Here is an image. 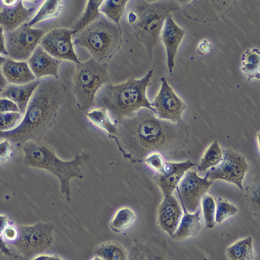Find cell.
<instances>
[{
    "mask_svg": "<svg viewBox=\"0 0 260 260\" xmlns=\"http://www.w3.org/2000/svg\"><path fill=\"white\" fill-rule=\"evenodd\" d=\"M146 108L117 124L113 138L123 155L132 162L145 161L149 156L177 154L189 142V132L183 120L174 123L159 119Z\"/></svg>",
    "mask_w": 260,
    "mask_h": 260,
    "instance_id": "cell-1",
    "label": "cell"
},
{
    "mask_svg": "<svg viewBox=\"0 0 260 260\" xmlns=\"http://www.w3.org/2000/svg\"><path fill=\"white\" fill-rule=\"evenodd\" d=\"M39 80L23 120L15 128L1 132V138L21 145L28 141L40 142L55 123L58 108L66 98L67 86L53 76Z\"/></svg>",
    "mask_w": 260,
    "mask_h": 260,
    "instance_id": "cell-2",
    "label": "cell"
},
{
    "mask_svg": "<svg viewBox=\"0 0 260 260\" xmlns=\"http://www.w3.org/2000/svg\"><path fill=\"white\" fill-rule=\"evenodd\" d=\"M153 72L149 71L141 79H130L119 84H105L96 95L94 108H105L115 124L132 117L143 108L156 114L146 94Z\"/></svg>",
    "mask_w": 260,
    "mask_h": 260,
    "instance_id": "cell-3",
    "label": "cell"
},
{
    "mask_svg": "<svg viewBox=\"0 0 260 260\" xmlns=\"http://www.w3.org/2000/svg\"><path fill=\"white\" fill-rule=\"evenodd\" d=\"M181 9L178 1L165 0L149 3L144 0L133 1L127 15L136 39L144 46L148 56L153 57L154 49L160 41L166 20L171 12Z\"/></svg>",
    "mask_w": 260,
    "mask_h": 260,
    "instance_id": "cell-4",
    "label": "cell"
},
{
    "mask_svg": "<svg viewBox=\"0 0 260 260\" xmlns=\"http://www.w3.org/2000/svg\"><path fill=\"white\" fill-rule=\"evenodd\" d=\"M24 164L28 167L47 170L59 180L61 192L66 194L69 203L71 198L70 181L73 178H83L81 166L87 163L90 155L85 151L77 153L74 160L62 161L56 156L53 149L42 142L28 141L23 145Z\"/></svg>",
    "mask_w": 260,
    "mask_h": 260,
    "instance_id": "cell-5",
    "label": "cell"
},
{
    "mask_svg": "<svg viewBox=\"0 0 260 260\" xmlns=\"http://www.w3.org/2000/svg\"><path fill=\"white\" fill-rule=\"evenodd\" d=\"M123 41L120 24L103 14L73 37V44L87 49L96 61L106 63L120 49Z\"/></svg>",
    "mask_w": 260,
    "mask_h": 260,
    "instance_id": "cell-6",
    "label": "cell"
},
{
    "mask_svg": "<svg viewBox=\"0 0 260 260\" xmlns=\"http://www.w3.org/2000/svg\"><path fill=\"white\" fill-rule=\"evenodd\" d=\"M73 76V92L80 111L89 112L94 107L96 95L105 84L110 83L106 63L92 57L84 62L76 63Z\"/></svg>",
    "mask_w": 260,
    "mask_h": 260,
    "instance_id": "cell-7",
    "label": "cell"
},
{
    "mask_svg": "<svg viewBox=\"0 0 260 260\" xmlns=\"http://www.w3.org/2000/svg\"><path fill=\"white\" fill-rule=\"evenodd\" d=\"M18 231L17 240L12 244L26 257H34L45 252L53 243V225L51 223L20 226Z\"/></svg>",
    "mask_w": 260,
    "mask_h": 260,
    "instance_id": "cell-8",
    "label": "cell"
},
{
    "mask_svg": "<svg viewBox=\"0 0 260 260\" xmlns=\"http://www.w3.org/2000/svg\"><path fill=\"white\" fill-rule=\"evenodd\" d=\"M9 58L18 61L28 60L45 36L44 30L34 29L25 23L10 31H4Z\"/></svg>",
    "mask_w": 260,
    "mask_h": 260,
    "instance_id": "cell-9",
    "label": "cell"
},
{
    "mask_svg": "<svg viewBox=\"0 0 260 260\" xmlns=\"http://www.w3.org/2000/svg\"><path fill=\"white\" fill-rule=\"evenodd\" d=\"M222 160L218 166L212 168L208 171V179L211 181L224 180L243 190L242 183L246 172L249 169L245 157L230 148L222 149Z\"/></svg>",
    "mask_w": 260,
    "mask_h": 260,
    "instance_id": "cell-10",
    "label": "cell"
},
{
    "mask_svg": "<svg viewBox=\"0 0 260 260\" xmlns=\"http://www.w3.org/2000/svg\"><path fill=\"white\" fill-rule=\"evenodd\" d=\"M213 183L208 175L201 178L197 171L188 170L177 187L182 205L190 213L199 209L203 197Z\"/></svg>",
    "mask_w": 260,
    "mask_h": 260,
    "instance_id": "cell-11",
    "label": "cell"
},
{
    "mask_svg": "<svg viewBox=\"0 0 260 260\" xmlns=\"http://www.w3.org/2000/svg\"><path fill=\"white\" fill-rule=\"evenodd\" d=\"M75 35L72 29L55 28L42 38L39 45L56 59L69 60L79 63L81 62L74 51L72 41Z\"/></svg>",
    "mask_w": 260,
    "mask_h": 260,
    "instance_id": "cell-12",
    "label": "cell"
},
{
    "mask_svg": "<svg viewBox=\"0 0 260 260\" xmlns=\"http://www.w3.org/2000/svg\"><path fill=\"white\" fill-rule=\"evenodd\" d=\"M161 89L155 97L151 106L159 119L174 123L182 121V116L186 106L183 101L173 91L166 79L162 77Z\"/></svg>",
    "mask_w": 260,
    "mask_h": 260,
    "instance_id": "cell-13",
    "label": "cell"
},
{
    "mask_svg": "<svg viewBox=\"0 0 260 260\" xmlns=\"http://www.w3.org/2000/svg\"><path fill=\"white\" fill-rule=\"evenodd\" d=\"M195 165L190 160L178 163L165 162L164 172L157 173L154 178L164 197L173 194L185 173Z\"/></svg>",
    "mask_w": 260,
    "mask_h": 260,
    "instance_id": "cell-14",
    "label": "cell"
},
{
    "mask_svg": "<svg viewBox=\"0 0 260 260\" xmlns=\"http://www.w3.org/2000/svg\"><path fill=\"white\" fill-rule=\"evenodd\" d=\"M185 34L186 31L175 22L171 15H169L161 33L160 40L166 47L170 75H172L178 48Z\"/></svg>",
    "mask_w": 260,
    "mask_h": 260,
    "instance_id": "cell-15",
    "label": "cell"
},
{
    "mask_svg": "<svg viewBox=\"0 0 260 260\" xmlns=\"http://www.w3.org/2000/svg\"><path fill=\"white\" fill-rule=\"evenodd\" d=\"M157 214L159 226L171 237L177 231L183 215L174 194L164 197Z\"/></svg>",
    "mask_w": 260,
    "mask_h": 260,
    "instance_id": "cell-16",
    "label": "cell"
},
{
    "mask_svg": "<svg viewBox=\"0 0 260 260\" xmlns=\"http://www.w3.org/2000/svg\"><path fill=\"white\" fill-rule=\"evenodd\" d=\"M60 60L56 59L39 45L27 60L37 80L47 76L57 77Z\"/></svg>",
    "mask_w": 260,
    "mask_h": 260,
    "instance_id": "cell-17",
    "label": "cell"
},
{
    "mask_svg": "<svg viewBox=\"0 0 260 260\" xmlns=\"http://www.w3.org/2000/svg\"><path fill=\"white\" fill-rule=\"evenodd\" d=\"M36 9H27L23 2L19 0L12 6H7L1 3L0 25L5 31H13L25 24Z\"/></svg>",
    "mask_w": 260,
    "mask_h": 260,
    "instance_id": "cell-18",
    "label": "cell"
},
{
    "mask_svg": "<svg viewBox=\"0 0 260 260\" xmlns=\"http://www.w3.org/2000/svg\"><path fill=\"white\" fill-rule=\"evenodd\" d=\"M1 73L10 84L21 85L37 80L26 61L1 57Z\"/></svg>",
    "mask_w": 260,
    "mask_h": 260,
    "instance_id": "cell-19",
    "label": "cell"
},
{
    "mask_svg": "<svg viewBox=\"0 0 260 260\" xmlns=\"http://www.w3.org/2000/svg\"><path fill=\"white\" fill-rule=\"evenodd\" d=\"M39 83V80L21 85L9 84L0 93L1 99H7L15 103L21 114H25L27 105Z\"/></svg>",
    "mask_w": 260,
    "mask_h": 260,
    "instance_id": "cell-20",
    "label": "cell"
},
{
    "mask_svg": "<svg viewBox=\"0 0 260 260\" xmlns=\"http://www.w3.org/2000/svg\"><path fill=\"white\" fill-rule=\"evenodd\" d=\"M182 206L183 215L181 221L175 234L171 237L172 239L177 241H182L188 237L197 236L202 229L200 222L201 210L199 209L194 213H190Z\"/></svg>",
    "mask_w": 260,
    "mask_h": 260,
    "instance_id": "cell-21",
    "label": "cell"
},
{
    "mask_svg": "<svg viewBox=\"0 0 260 260\" xmlns=\"http://www.w3.org/2000/svg\"><path fill=\"white\" fill-rule=\"evenodd\" d=\"M103 2V0L88 1L87 5L82 15L71 28L76 34L87 27L101 15L100 8Z\"/></svg>",
    "mask_w": 260,
    "mask_h": 260,
    "instance_id": "cell-22",
    "label": "cell"
},
{
    "mask_svg": "<svg viewBox=\"0 0 260 260\" xmlns=\"http://www.w3.org/2000/svg\"><path fill=\"white\" fill-rule=\"evenodd\" d=\"M242 70L248 81L260 79V51L258 49L248 50L243 54Z\"/></svg>",
    "mask_w": 260,
    "mask_h": 260,
    "instance_id": "cell-23",
    "label": "cell"
},
{
    "mask_svg": "<svg viewBox=\"0 0 260 260\" xmlns=\"http://www.w3.org/2000/svg\"><path fill=\"white\" fill-rule=\"evenodd\" d=\"M251 237L238 241L228 248L226 254L230 260H253L254 252Z\"/></svg>",
    "mask_w": 260,
    "mask_h": 260,
    "instance_id": "cell-24",
    "label": "cell"
},
{
    "mask_svg": "<svg viewBox=\"0 0 260 260\" xmlns=\"http://www.w3.org/2000/svg\"><path fill=\"white\" fill-rule=\"evenodd\" d=\"M96 256L104 260H127L128 253L119 243L107 242L99 245L95 249Z\"/></svg>",
    "mask_w": 260,
    "mask_h": 260,
    "instance_id": "cell-25",
    "label": "cell"
},
{
    "mask_svg": "<svg viewBox=\"0 0 260 260\" xmlns=\"http://www.w3.org/2000/svg\"><path fill=\"white\" fill-rule=\"evenodd\" d=\"M223 157V150L218 141H214L205 151L199 164V170L201 172H204L210 168L218 166L221 162Z\"/></svg>",
    "mask_w": 260,
    "mask_h": 260,
    "instance_id": "cell-26",
    "label": "cell"
},
{
    "mask_svg": "<svg viewBox=\"0 0 260 260\" xmlns=\"http://www.w3.org/2000/svg\"><path fill=\"white\" fill-rule=\"evenodd\" d=\"M86 116L96 125L106 130L113 139L117 134V125L113 123L105 108H98L86 113Z\"/></svg>",
    "mask_w": 260,
    "mask_h": 260,
    "instance_id": "cell-27",
    "label": "cell"
},
{
    "mask_svg": "<svg viewBox=\"0 0 260 260\" xmlns=\"http://www.w3.org/2000/svg\"><path fill=\"white\" fill-rule=\"evenodd\" d=\"M127 0H106L100 8V12L117 24L123 16Z\"/></svg>",
    "mask_w": 260,
    "mask_h": 260,
    "instance_id": "cell-28",
    "label": "cell"
},
{
    "mask_svg": "<svg viewBox=\"0 0 260 260\" xmlns=\"http://www.w3.org/2000/svg\"><path fill=\"white\" fill-rule=\"evenodd\" d=\"M245 199L249 209L260 216V177L254 178L246 187Z\"/></svg>",
    "mask_w": 260,
    "mask_h": 260,
    "instance_id": "cell-29",
    "label": "cell"
},
{
    "mask_svg": "<svg viewBox=\"0 0 260 260\" xmlns=\"http://www.w3.org/2000/svg\"><path fill=\"white\" fill-rule=\"evenodd\" d=\"M62 4V1L60 0H48L42 6L35 17L27 23V25L31 27L39 21L58 16L61 9Z\"/></svg>",
    "mask_w": 260,
    "mask_h": 260,
    "instance_id": "cell-30",
    "label": "cell"
},
{
    "mask_svg": "<svg viewBox=\"0 0 260 260\" xmlns=\"http://www.w3.org/2000/svg\"><path fill=\"white\" fill-rule=\"evenodd\" d=\"M127 260H164L157 252L147 246L137 244L130 248Z\"/></svg>",
    "mask_w": 260,
    "mask_h": 260,
    "instance_id": "cell-31",
    "label": "cell"
},
{
    "mask_svg": "<svg viewBox=\"0 0 260 260\" xmlns=\"http://www.w3.org/2000/svg\"><path fill=\"white\" fill-rule=\"evenodd\" d=\"M135 220V215L132 210L124 208L116 214L111 224V229L115 232L120 233L131 226Z\"/></svg>",
    "mask_w": 260,
    "mask_h": 260,
    "instance_id": "cell-32",
    "label": "cell"
},
{
    "mask_svg": "<svg viewBox=\"0 0 260 260\" xmlns=\"http://www.w3.org/2000/svg\"><path fill=\"white\" fill-rule=\"evenodd\" d=\"M215 223L221 224L227 218L235 215L237 212V208L232 204L221 198L215 199Z\"/></svg>",
    "mask_w": 260,
    "mask_h": 260,
    "instance_id": "cell-33",
    "label": "cell"
},
{
    "mask_svg": "<svg viewBox=\"0 0 260 260\" xmlns=\"http://www.w3.org/2000/svg\"><path fill=\"white\" fill-rule=\"evenodd\" d=\"M204 218L207 229H212L215 224L216 206L213 198L205 194L202 200Z\"/></svg>",
    "mask_w": 260,
    "mask_h": 260,
    "instance_id": "cell-34",
    "label": "cell"
},
{
    "mask_svg": "<svg viewBox=\"0 0 260 260\" xmlns=\"http://www.w3.org/2000/svg\"><path fill=\"white\" fill-rule=\"evenodd\" d=\"M20 113L17 112L0 114V129L1 132H8L14 127L20 117Z\"/></svg>",
    "mask_w": 260,
    "mask_h": 260,
    "instance_id": "cell-35",
    "label": "cell"
},
{
    "mask_svg": "<svg viewBox=\"0 0 260 260\" xmlns=\"http://www.w3.org/2000/svg\"><path fill=\"white\" fill-rule=\"evenodd\" d=\"M145 161L157 173L164 172L165 162L161 155L158 154L151 155L147 157Z\"/></svg>",
    "mask_w": 260,
    "mask_h": 260,
    "instance_id": "cell-36",
    "label": "cell"
},
{
    "mask_svg": "<svg viewBox=\"0 0 260 260\" xmlns=\"http://www.w3.org/2000/svg\"><path fill=\"white\" fill-rule=\"evenodd\" d=\"M0 112H1V113H20L17 105L14 102L7 99H0Z\"/></svg>",
    "mask_w": 260,
    "mask_h": 260,
    "instance_id": "cell-37",
    "label": "cell"
},
{
    "mask_svg": "<svg viewBox=\"0 0 260 260\" xmlns=\"http://www.w3.org/2000/svg\"><path fill=\"white\" fill-rule=\"evenodd\" d=\"M0 150H1V153H0V156H1V160H6L10 155L11 146L8 140H5L0 144Z\"/></svg>",
    "mask_w": 260,
    "mask_h": 260,
    "instance_id": "cell-38",
    "label": "cell"
},
{
    "mask_svg": "<svg viewBox=\"0 0 260 260\" xmlns=\"http://www.w3.org/2000/svg\"><path fill=\"white\" fill-rule=\"evenodd\" d=\"M4 235L6 240L13 242L17 240L18 231L14 226H9L5 229Z\"/></svg>",
    "mask_w": 260,
    "mask_h": 260,
    "instance_id": "cell-39",
    "label": "cell"
},
{
    "mask_svg": "<svg viewBox=\"0 0 260 260\" xmlns=\"http://www.w3.org/2000/svg\"><path fill=\"white\" fill-rule=\"evenodd\" d=\"M0 52L1 54L8 56V52L6 48V41L4 35V30L2 27H0Z\"/></svg>",
    "mask_w": 260,
    "mask_h": 260,
    "instance_id": "cell-40",
    "label": "cell"
},
{
    "mask_svg": "<svg viewBox=\"0 0 260 260\" xmlns=\"http://www.w3.org/2000/svg\"><path fill=\"white\" fill-rule=\"evenodd\" d=\"M9 84L3 75L2 73L0 74V85H1L0 86V89H1V92L4 91Z\"/></svg>",
    "mask_w": 260,
    "mask_h": 260,
    "instance_id": "cell-41",
    "label": "cell"
},
{
    "mask_svg": "<svg viewBox=\"0 0 260 260\" xmlns=\"http://www.w3.org/2000/svg\"><path fill=\"white\" fill-rule=\"evenodd\" d=\"M33 260H62L59 257L54 256H47V255H42L39 256Z\"/></svg>",
    "mask_w": 260,
    "mask_h": 260,
    "instance_id": "cell-42",
    "label": "cell"
},
{
    "mask_svg": "<svg viewBox=\"0 0 260 260\" xmlns=\"http://www.w3.org/2000/svg\"><path fill=\"white\" fill-rule=\"evenodd\" d=\"M1 231L2 232L5 228H7L6 227L7 225V217L6 216H1Z\"/></svg>",
    "mask_w": 260,
    "mask_h": 260,
    "instance_id": "cell-43",
    "label": "cell"
},
{
    "mask_svg": "<svg viewBox=\"0 0 260 260\" xmlns=\"http://www.w3.org/2000/svg\"><path fill=\"white\" fill-rule=\"evenodd\" d=\"M17 1H14V0H13V1H11V0H9V1H5V0H3V1H2V3H3L5 5L7 6H11L12 5H14Z\"/></svg>",
    "mask_w": 260,
    "mask_h": 260,
    "instance_id": "cell-44",
    "label": "cell"
},
{
    "mask_svg": "<svg viewBox=\"0 0 260 260\" xmlns=\"http://www.w3.org/2000/svg\"><path fill=\"white\" fill-rule=\"evenodd\" d=\"M93 260H104V259L100 256H95L94 258L93 259Z\"/></svg>",
    "mask_w": 260,
    "mask_h": 260,
    "instance_id": "cell-45",
    "label": "cell"
},
{
    "mask_svg": "<svg viewBox=\"0 0 260 260\" xmlns=\"http://www.w3.org/2000/svg\"><path fill=\"white\" fill-rule=\"evenodd\" d=\"M257 139H258V144H259V149H260V133H259L257 135Z\"/></svg>",
    "mask_w": 260,
    "mask_h": 260,
    "instance_id": "cell-46",
    "label": "cell"
}]
</instances>
